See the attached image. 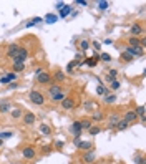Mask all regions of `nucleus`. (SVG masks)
I'll list each match as a JSON object with an SVG mask.
<instances>
[{
	"label": "nucleus",
	"mask_w": 146,
	"mask_h": 164,
	"mask_svg": "<svg viewBox=\"0 0 146 164\" xmlns=\"http://www.w3.org/2000/svg\"><path fill=\"white\" fill-rule=\"evenodd\" d=\"M80 124H81V129H90L91 128V121H90V119H83V121H80Z\"/></svg>",
	"instance_id": "obj_31"
},
{
	"label": "nucleus",
	"mask_w": 146,
	"mask_h": 164,
	"mask_svg": "<svg viewBox=\"0 0 146 164\" xmlns=\"http://www.w3.org/2000/svg\"><path fill=\"white\" fill-rule=\"evenodd\" d=\"M60 91H62V88L58 86V85H52V86H50V90H48V93H50V98H52L53 95L60 93Z\"/></svg>",
	"instance_id": "obj_24"
},
{
	"label": "nucleus",
	"mask_w": 146,
	"mask_h": 164,
	"mask_svg": "<svg viewBox=\"0 0 146 164\" xmlns=\"http://www.w3.org/2000/svg\"><path fill=\"white\" fill-rule=\"evenodd\" d=\"M10 116L13 119H18V118L23 116V111H22L20 108H13V109H10Z\"/></svg>",
	"instance_id": "obj_18"
},
{
	"label": "nucleus",
	"mask_w": 146,
	"mask_h": 164,
	"mask_svg": "<svg viewBox=\"0 0 146 164\" xmlns=\"http://www.w3.org/2000/svg\"><path fill=\"white\" fill-rule=\"evenodd\" d=\"M28 100H30L33 104H36V106H42L43 103H45V96H43V93L38 91V90H32L30 95H28Z\"/></svg>",
	"instance_id": "obj_1"
},
{
	"label": "nucleus",
	"mask_w": 146,
	"mask_h": 164,
	"mask_svg": "<svg viewBox=\"0 0 146 164\" xmlns=\"http://www.w3.org/2000/svg\"><path fill=\"white\" fill-rule=\"evenodd\" d=\"M36 81L42 83V85H47L52 81V76H50V73L43 71V70H36Z\"/></svg>",
	"instance_id": "obj_2"
},
{
	"label": "nucleus",
	"mask_w": 146,
	"mask_h": 164,
	"mask_svg": "<svg viewBox=\"0 0 146 164\" xmlns=\"http://www.w3.org/2000/svg\"><path fill=\"white\" fill-rule=\"evenodd\" d=\"M91 46H93L95 50H100V48H101V45H100L98 41H93V43H91Z\"/></svg>",
	"instance_id": "obj_43"
},
{
	"label": "nucleus",
	"mask_w": 146,
	"mask_h": 164,
	"mask_svg": "<svg viewBox=\"0 0 146 164\" xmlns=\"http://www.w3.org/2000/svg\"><path fill=\"white\" fill-rule=\"evenodd\" d=\"M98 58H100V60H103V62H106V63L111 62V55H108V53H100Z\"/></svg>",
	"instance_id": "obj_33"
},
{
	"label": "nucleus",
	"mask_w": 146,
	"mask_h": 164,
	"mask_svg": "<svg viewBox=\"0 0 146 164\" xmlns=\"http://www.w3.org/2000/svg\"><path fill=\"white\" fill-rule=\"evenodd\" d=\"M22 119H23V123L27 124V126H32V124H35V121H36V116L33 113H23V116H22Z\"/></svg>",
	"instance_id": "obj_6"
},
{
	"label": "nucleus",
	"mask_w": 146,
	"mask_h": 164,
	"mask_svg": "<svg viewBox=\"0 0 146 164\" xmlns=\"http://www.w3.org/2000/svg\"><path fill=\"white\" fill-rule=\"evenodd\" d=\"M96 93H98L100 96H103V95H108V88L103 86V85H98V86H96Z\"/></svg>",
	"instance_id": "obj_27"
},
{
	"label": "nucleus",
	"mask_w": 146,
	"mask_h": 164,
	"mask_svg": "<svg viewBox=\"0 0 146 164\" xmlns=\"http://www.w3.org/2000/svg\"><path fill=\"white\" fill-rule=\"evenodd\" d=\"M115 128L118 129V131H125V129L128 128V123H126V121H123V119H120V121L116 123V126H115Z\"/></svg>",
	"instance_id": "obj_25"
},
{
	"label": "nucleus",
	"mask_w": 146,
	"mask_h": 164,
	"mask_svg": "<svg viewBox=\"0 0 146 164\" xmlns=\"http://www.w3.org/2000/svg\"><path fill=\"white\" fill-rule=\"evenodd\" d=\"M108 7H110V4H108V2H105V0L98 2V8H100V10H106Z\"/></svg>",
	"instance_id": "obj_34"
},
{
	"label": "nucleus",
	"mask_w": 146,
	"mask_h": 164,
	"mask_svg": "<svg viewBox=\"0 0 146 164\" xmlns=\"http://www.w3.org/2000/svg\"><path fill=\"white\" fill-rule=\"evenodd\" d=\"M2 146H4V139H0V148H2Z\"/></svg>",
	"instance_id": "obj_46"
},
{
	"label": "nucleus",
	"mask_w": 146,
	"mask_h": 164,
	"mask_svg": "<svg viewBox=\"0 0 146 164\" xmlns=\"http://www.w3.org/2000/svg\"><path fill=\"white\" fill-rule=\"evenodd\" d=\"M75 144H77V148L85 149V151H90V149L93 148V144L90 143V141H80V139H75Z\"/></svg>",
	"instance_id": "obj_10"
},
{
	"label": "nucleus",
	"mask_w": 146,
	"mask_h": 164,
	"mask_svg": "<svg viewBox=\"0 0 146 164\" xmlns=\"http://www.w3.org/2000/svg\"><path fill=\"white\" fill-rule=\"evenodd\" d=\"M43 20L47 22V23H55V22L58 20V15H55V13H47Z\"/></svg>",
	"instance_id": "obj_21"
},
{
	"label": "nucleus",
	"mask_w": 146,
	"mask_h": 164,
	"mask_svg": "<svg viewBox=\"0 0 146 164\" xmlns=\"http://www.w3.org/2000/svg\"><path fill=\"white\" fill-rule=\"evenodd\" d=\"M65 98H67V95H65V91H60V93H57V95H53V96L50 98V100H52L53 103H62L63 100H65Z\"/></svg>",
	"instance_id": "obj_14"
},
{
	"label": "nucleus",
	"mask_w": 146,
	"mask_h": 164,
	"mask_svg": "<svg viewBox=\"0 0 146 164\" xmlns=\"http://www.w3.org/2000/svg\"><path fill=\"white\" fill-rule=\"evenodd\" d=\"M75 106V101H73L72 98H65L62 101V108L63 109H72V108Z\"/></svg>",
	"instance_id": "obj_13"
},
{
	"label": "nucleus",
	"mask_w": 146,
	"mask_h": 164,
	"mask_svg": "<svg viewBox=\"0 0 146 164\" xmlns=\"http://www.w3.org/2000/svg\"><path fill=\"white\" fill-rule=\"evenodd\" d=\"M22 156L25 159H33L36 156V151L33 146H27V148H23V151H22Z\"/></svg>",
	"instance_id": "obj_5"
},
{
	"label": "nucleus",
	"mask_w": 146,
	"mask_h": 164,
	"mask_svg": "<svg viewBox=\"0 0 146 164\" xmlns=\"http://www.w3.org/2000/svg\"><path fill=\"white\" fill-rule=\"evenodd\" d=\"M40 133L43 134V136H50V134H52V128H50V126H48V124H40Z\"/></svg>",
	"instance_id": "obj_19"
},
{
	"label": "nucleus",
	"mask_w": 146,
	"mask_h": 164,
	"mask_svg": "<svg viewBox=\"0 0 146 164\" xmlns=\"http://www.w3.org/2000/svg\"><path fill=\"white\" fill-rule=\"evenodd\" d=\"M70 13H72V7H70V5H65V7L62 8V10H60V17H62V18L68 17Z\"/></svg>",
	"instance_id": "obj_22"
},
{
	"label": "nucleus",
	"mask_w": 146,
	"mask_h": 164,
	"mask_svg": "<svg viewBox=\"0 0 146 164\" xmlns=\"http://www.w3.org/2000/svg\"><path fill=\"white\" fill-rule=\"evenodd\" d=\"M136 119H138V114H136L135 109H131V111H126L125 116H123V121H126V123H135Z\"/></svg>",
	"instance_id": "obj_7"
},
{
	"label": "nucleus",
	"mask_w": 146,
	"mask_h": 164,
	"mask_svg": "<svg viewBox=\"0 0 146 164\" xmlns=\"http://www.w3.org/2000/svg\"><path fill=\"white\" fill-rule=\"evenodd\" d=\"M63 7H65V4H63V2H57V4H55V8H57V10H62Z\"/></svg>",
	"instance_id": "obj_40"
},
{
	"label": "nucleus",
	"mask_w": 146,
	"mask_h": 164,
	"mask_svg": "<svg viewBox=\"0 0 146 164\" xmlns=\"http://www.w3.org/2000/svg\"><path fill=\"white\" fill-rule=\"evenodd\" d=\"M12 109V104H10V101H2L0 103V113H8V111H10Z\"/></svg>",
	"instance_id": "obj_17"
},
{
	"label": "nucleus",
	"mask_w": 146,
	"mask_h": 164,
	"mask_svg": "<svg viewBox=\"0 0 146 164\" xmlns=\"http://www.w3.org/2000/svg\"><path fill=\"white\" fill-rule=\"evenodd\" d=\"M111 43H113V40H110V38H106V40H105V45H111Z\"/></svg>",
	"instance_id": "obj_44"
},
{
	"label": "nucleus",
	"mask_w": 146,
	"mask_h": 164,
	"mask_svg": "<svg viewBox=\"0 0 146 164\" xmlns=\"http://www.w3.org/2000/svg\"><path fill=\"white\" fill-rule=\"evenodd\" d=\"M138 163H140V164H146V163H145V159H143V158H140V161H138Z\"/></svg>",
	"instance_id": "obj_45"
},
{
	"label": "nucleus",
	"mask_w": 146,
	"mask_h": 164,
	"mask_svg": "<svg viewBox=\"0 0 146 164\" xmlns=\"http://www.w3.org/2000/svg\"><path fill=\"white\" fill-rule=\"evenodd\" d=\"M128 43H130V46H133V48H136V46H141V41L138 40V36H131Z\"/></svg>",
	"instance_id": "obj_26"
},
{
	"label": "nucleus",
	"mask_w": 146,
	"mask_h": 164,
	"mask_svg": "<svg viewBox=\"0 0 146 164\" xmlns=\"http://www.w3.org/2000/svg\"><path fill=\"white\" fill-rule=\"evenodd\" d=\"M126 53H130L131 57L135 58V57H141V55H143V48H141V46H136V48H133V46H126Z\"/></svg>",
	"instance_id": "obj_8"
},
{
	"label": "nucleus",
	"mask_w": 146,
	"mask_h": 164,
	"mask_svg": "<svg viewBox=\"0 0 146 164\" xmlns=\"http://www.w3.org/2000/svg\"><path fill=\"white\" fill-rule=\"evenodd\" d=\"M121 60H123V62H133L135 58L131 57L130 53H126V51H123V53H121Z\"/></svg>",
	"instance_id": "obj_30"
},
{
	"label": "nucleus",
	"mask_w": 146,
	"mask_h": 164,
	"mask_svg": "<svg viewBox=\"0 0 146 164\" xmlns=\"http://www.w3.org/2000/svg\"><path fill=\"white\" fill-rule=\"evenodd\" d=\"M13 133L12 131H5V133H0V139H7V138H12Z\"/></svg>",
	"instance_id": "obj_37"
},
{
	"label": "nucleus",
	"mask_w": 146,
	"mask_h": 164,
	"mask_svg": "<svg viewBox=\"0 0 146 164\" xmlns=\"http://www.w3.org/2000/svg\"><path fill=\"white\" fill-rule=\"evenodd\" d=\"M80 48H81V51L88 50V48H90V43L86 40H81V41H80Z\"/></svg>",
	"instance_id": "obj_35"
},
{
	"label": "nucleus",
	"mask_w": 146,
	"mask_h": 164,
	"mask_svg": "<svg viewBox=\"0 0 146 164\" xmlns=\"http://www.w3.org/2000/svg\"><path fill=\"white\" fill-rule=\"evenodd\" d=\"M91 118L95 119V121H100V119L103 118V114H100V113H96V114H93V116H91Z\"/></svg>",
	"instance_id": "obj_41"
},
{
	"label": "nucleus",
	"mask_w": 146,
	"mask_h": 164,
	"mask_svg": "<svg viewBox=\"0 0 146 164\" xmlns=\"http://www.w3.org/2000/svg\"><path fill=\"white\" fill-rule=\"evenodd\" d=\"M116 101V96L115 95H105V103L106 104H111V103Z\"/></svg>",
	"instance_id": "obj_29"
},
{
	"label": "nucleus",
	"mask_w": 146,
	"mask_h": 164,
	"mask_svg": "<svg viewBox=\"0 0 146 164\" xmlns=\"http://www.w3.org/2000/svg\"><path fill=\"white\" fill-rule=\"evenodd\" d=\"M15 78H17V73H8V75H5V76H0V85H2V83L13 81Z\"/></svg>",
	"instance_id": "obj_16"
},
{
	"label": "nucleus",
	"mask_w": 146,
	"mask_h": 164,
	"mask_svg": "<svg viewBox=\"0 0 146 164\" xmlns=\"http://www.w3.org/2000/svg\"><path fill=\"white\" fill-rule=\"evenodd\" d=\"M136 114H138V116L145 121V106H138V108H136Z\"/></svg>",
	"instance_id": "obj_32"
},
{
	"label": "nucleus",
	"mask_w": 146,
	"mask_h": 164,
	"mask_svg": "<svg viewBox=\"0 0 146 164\" xmlns=\"http://www.w3.org/2000/svg\"><path fill=\"white\" fill-rule=\"evenodd\" d=\"M118 121H120V116H118L116 113H113L111 116H110V119H108V128H115Z\"/></svg>",
	"instance_id": "obj_15"
},
{
	"label": "nucleus",
	"mask_w": 146,
	"mask_h": 164,
	"mask_svg": "<svg viewBox=\"0 0 146 164\" xmlns=\"http://www.w3.org/2000/svg\"><path fill=\"white\" fill-rule=\"evenodd\" d=\"M98 55H95L93 58H88V60H86V62H83L85 65H88V67H95V65H96V63H98Z\"/></svg>",
	"instance_id": "obj_23"
},
{
	"label": "nucleus",
	"mask_w": 146,
	"mask_h": 164,
	"mask_svg": "<svg viewBox=\"0 0 146 164\" xmlns=\"http://www.w3.org/2000/svg\"><path fill=\"white\" fill-rule=\"evenodd\" d=\"M95 159H96V153H95L93 149H90V151H86V153L81 156V161L83 163H86V164H91V163H95Z\"/></svg>",
	"instance_id": "obj_4"
},
{
	"label": "nucleus",
	"mask_w": 146,
	"mask_h": 164,
	"mask_svg": "<svg viewBox=\"0 0 146 164\" xmlns=\"http://www.w3.org/2000/svg\"><path fill=\"white\" fill-rule=\"evenodd\" d=\"M77 5L85 7V5H88V2H86V0H77Z\"/></svg>",
	"instance_id": "obj_42"
},
{
	"label": "nucleus",
	"mask_w": 146,
	"mask_h": 164,
	"mask_svg": "<svg viewBox=\"0 0 146 164\" xmlns=\"http://www.w3.org/2000/svg\"><path fill=\"white\" fill-rule=\"evenodd\" d=\"M25 70V63H13V71L18 73V71H23Z\"/></svg>",
	"instance_id": "obj_28"
},
{
	"label": "nucleus",
	"mask_w": 146,
	"mask_h": 164,
	"mask_svg": "<svg viewBox=\"0 0 146 164\" xmlns=\"http://www.w3.org/2000/svg\"><path fill=\"white\" fill-rule=\"evenodd\" d=\"M88 133L91 134V136H95V134H98V133H100V128H98V126H91V128L88 129Z\"/></svg>",
	"instance_id": "obj_38"
},
{
	"label": "nucleus",
	"mask_w": 146,
	"mask_h": 164,
	"mask_svg": "<svg viewBox=\"0 0 146 164\" xmlns=\"http://www.w3.org/2000/svg\"><path fill=\"white\" fill-rule=\"evenodd\" d=\"M116 76H118V71H116V70H110V71H108V75H106V81H108V83L115 81V80H116Z\"/></svg>",
	"instance_id": "obj_20"
},
{
	"label": "nucleus",
	"mask_w": 146,
	"mask_h": 164,
	"mask_svg": "<svg viewBox=\"0 0 146 164\" xmlns=\"http://www.w3.org/2000/svg\"><path fill=\"white\" fill-rule=\"evenodd\" d=\"M143 33V27H141V23H135V25L131 27V36H138Z\"/></svg>",
	"instance_id": "obj_12"
},
{
	"label": "nucleus",
	"mask_w": 146,
	"mask_h": 164,
	"mask_svg": "<svg viewBox=\"0 0 146 164\" xmlns=\"http://www.w3.org/2000/svg\"><path fill=\"white\" fill-rule=\"evenodd\" d=\"M55 80H57V81H63V80H65V73L63 71H57L55 73Z\"/></svg>",
	"instance_id": "obj_36"
},
{
	"label": "nucleus",
	"mask_w": 146,
	"mask_h": 164,
	"mask_svg": "<svg viewBox=\"0 0 146 164\" xmlns=\"http://www.w3.org/2000/svg\"><path fill=\"white\" fill-rule=\"evenodd\" d=\"M18 48H20V45H17V43H12V45H8V48H7V57L8 58H15V55L18 53Z\"/></svg>",
	"instance_id": "obj_9"
},
{
	"label": "nucleus",
	"mask_w": 146,
	"mask_h": 164,
	"mask_svg": "<svg viewBox=\"0 0 146 164\" xmlns=\"http://www.w3.org/2000/svg\"><path fill=\"white\" fill-rule=\"evenodd\" d=\"M72 133L75 134V139H78L80 138V134H81V131H83V129H81V124H80V121H75V123L72 124Z\"/></svg>",
	"instance_id": "obj_11"
},
{
	"label": "nucleus",
	"mask_w": 146,
	"mask_h": 164,
	"mask_svg": "<svg viewBox=\"0 0 146 164\" xmlns=\"http://www.w3.org/2000/svg\"><path fill=\"white\" fill-rule=\"evenodd\" d=\"M120 86H121V85H120V81H118V80H115V81L110 83V88H111V90H118Z\"/></svg>",
	"instance_id": "obj_39"
},
{
	"label": "nucleus",
	"mask_w": 146,
	"mask_h": 164,
	"mask_svg": "<svg viewBox=\"0 0 146 164\" xmlns=\"http://www.w3.org/2000/svg\"><path fill=\"white\" fill-rule=\"evenodd\" d=\"M27 58H28V50L27 48H18V53L15 55V58H13V63H25Z\"/></svg>",
	"instance_id": "obj_3"
}]
</instances>
